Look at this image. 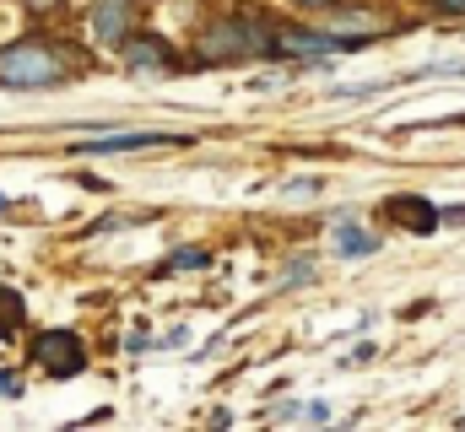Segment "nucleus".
Instances as JSON below:
<instances>
[{
    "mask_svg": "<svg viewBox=\"0 0 465 432\" xmlns=\"http://www.w3.org/2000/svg\"><path fill=\"white\" fill-rule=\"evenodd\" d=\"M65 76V60L44 38H16L0 49V87H49Z\"/></svg>",
    "mask_w": 465,
    "mask_h": 432,
    "instance_id": "obj_1",
    "label": "nucleus"
},
{
    "mask_svg": "<svg viewBox=\"0 0 465 432\" xmlns=\"http://www.w3.org/2000/svg\"><path fill=\"white\" fill-rule=\"evenodd\" d=\"M33 362H38L49 378H76V373L87 368V346H82L76 329H44V335L33 340Z\"/></svg>",
    "mask_w": 465,
    "mask_h": 432,
    "instance_id": "obj_2",
    "label": "nucleus"
},
{
    "mask_svg": "<svg viewBox=\"0 0 465 432\" xmlns=\"http://www.w3.org/2000/svg\"><path fill=\"white\" fill-rule=\"evenodd\" d=\"M271 49L298 54V60H331L336 49L347 54V38H336V33H276V38H271Z\"/></svg>",
    "mask_w": 465,
    "mask_h": 432,
    "instance_id": "obj_3",
    "label": "nucleus"
},
{
    "mask_svg": "<svg viewBox=\"0 0 465 432\" xmlns=\"http://www.w3.org/2000/svg\"><path fill=\"white\" fill-rule=\"evenodd\" d=\"M179 135H163V130H124V135H98V141H82L76 152L87 157H109V152H146V146H173Z\"/></svg>",
    "mask_w": 465,
    "mask_h": 432,
    "instance_id": "obj_4",
    "label": "nucleus"
},
{
    "mask_svg": "<svg viewBox=\"0 0 465 432\" xmlns=\"http://www.w3.org/2000/svg\"><path fill=\"white\" fill-rule=\"evenodd\" d=\"M124 65H130V71H173V54H168L163 38L146 33V38H130V44H124Z\"/></svg>",
    "mask_w": 465,
    "mask_h": 432,
    "instance_id": "obj_5",
    "label": "nucleus"
},
{
    "mask_svg": "<svg viewBox=\"0 0 465 432\" xmlns=\"http://www.w3.org/2000/svg\"><path fill=\"white\" fill-rule=\"evenodd\" d=\"M124 27H130V0H98L93 5V33L104 44H124Z\"/></svg>",
    "mask_w": 465,
    "mask_h": 432,
    "instance_id": "obj_6",
    "label": "nucleus"
},
{
    "mask_svg": "<svg viewBox=\"0 0 465 432\" xmlns=\"http://www.w3.org/2000/svg\"><path fill=\"white\" fill-rule=\"evenodd\" d=\"M384 216H401L411 232H433V227H439V206H428V201H417V195H395V201L384 206Z\"/></svg>",
    "mask_w": 465,
    "mask_h": 432,
    "instance_id": "obj_7",
    "label": "nucleus"
},
{
    "mask_svg": "<svg viewBox=\"0 0 465 432\" xmlns=\"http://www.w3.org/2000/svg\"><path fill=\"white\" fill-rule=\"evenodd\" d=\"M331 33L336 38H373V33H384V22L368 16V11H336L331 16Z\"/></svg>",
    "mask_w": 465,
    "mask_h": 432,
    "instance_id": "obj_8",
    "label": "nucleus"
},
{
    "mask_svg": "<svg viewBox=\"0 0 465 432\" xmlns=\"http://www.w3.org/2000/svg\"><path fill=\"white\" fill-rule=\"evenodd\" d=\"M331 249H336L341 260H357V254H373V238H368V232H357L351 221H341V227L331 232Z\"/></svg>",
    "mask_w": 465,
    "mask_h": 432,
    "instance_id": "obj_9",
    "label": "nucleus"
},
{
    "mask_svg": "<svg viewBox=\"0 0 465 432\" xmlns=\"http://www.w3.org/2000/svg\"><path fill=\"white\" fill-rule=\"evenodd\" d=\"M27 319V309H22V292L16 287H0V340H11L16 329Z\"/></svg>",
    "mask_w": 465,
    "mask_h": 432,
    "instance_id": "obj_10",
    "label": "nucleus"
},
{
    "mask_svg": "<svg viewBox=\"0 0 465 432\" xmlns=\"http://www.w3.org/2000/svg\"><path fill=\"white\" fill-rule=\"evenodd\" d=\"M201 265H206V254H201V249H179V254L168 260V270H201Z\"/></svg>",
    "mask_w": 465,
    "mask_h": 432,
    "instance_id": "obj_11",
    "label": "nucleus"
},
{
    "mask_svg": "<svg viewBox=\"0 0 465 432\" xmlns=\"http://www.w3.org/2000/svg\"><path fill=\"white\" fill-rule=\"evenodd\" d=\"M0 395H11V400H16V395H22V378H16V373H0Z\"/></svg>",
    "mask_w": 465,
    "mask_h": 432,
    "instance_id": "obj_12",
    "label": "nucleus"
},
{
    "mask_svg": "<svg viewBox=\"0 0 465 432\" xmlns=\"http://www.w3.org/2000/svg\"><path fill=\"white\" fill-rule=\"evenodd\" d=\"M433 5H444V11H460V16H465V0H433Z\"/></svg>",
    "mask_w": 465,
    "mask_h": 432,
    "instance_id": "obj_13",
    "label": "nucleus"
},
{
    "mask_svg": "<svg viewBox=\"0 0 465 432\" xmlns=\"http://www.w3.org/2000/svg\"><path fill=\"white\" fill-rule=\"evenodd\" d=\"M298 5H325V0H298Z\"/></svg>",
    "mask_w": 465,
    "mask_h": 432,
    "instance_id": "obj_14",
    "label": "nucleus"
},
{
    "mask_svg": "<svg viewBox=\"0 0 465 432\" xmlns=\"http://www.w3.org/2000/svg\"><path fill=\"white\" fill-rule=\"evenodd\" d=\"M0 211H5V195H0Z\"/></svg>",
    "mask_w": 465,
    "mask_h": 432,
    "instance_id": "obj_15",
    "label": "nucleus"
}]
</instances>
